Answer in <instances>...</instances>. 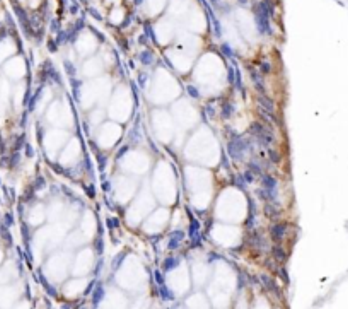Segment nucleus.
I'll use <instances>...</instances> for the list:
<instances>
[{"label":"nucleus","instance_id":"nucleus-7","mask_svg":"<svg viewBox=\"0 0 348 309\" xmlns=\"http://www.w3.org/2000/svg\"><path fill=\"white\" fill-rule=\"evenodd\" d=\"M179 260L178 258H167L166 262H164V270H169L171 267H176L178 265Z\"/></svg>","mask_w":348,"mask_h":309},{"label":"nucleus","instance_id":"nucleus-1","mask_svg":"<svg viewBox=\"0 0 348 309\" xmlns=\"http://www.w3.org/2000/svg\"><path fill=\"white\" fill-rule=\"evenodd\" d=\"M249 150H251L249 149V144L243 139V137L234 135L232 137V140L229 142V154H231V157L236 161H244L246 157H248Z\"/></svg>","mask_w":348,"mask_h":309},{"label":"nucleus","instance_id":"nucleus-10","mask_svg":"<svg viewBox=\"0 0 348 309\" xmlns=\"http://www.w3.org/2000/svg\"><path fill=\"white\" fill-rule=\"evenodd\" d=\"M261 72H263V74H268V72L270 70H272V67H270V63H266V62H263V63H261Z\"/></svg>","mask_w":348,"mask_h":309},{"label":"nucleus","instance_id":"nucleus-4","mask_svg":"<svg viewBox=\"0 0 348 309\" xmlns=\"http://www.w3.org/2000/svg\"><path fill=\"white\" fill-rule=\"evenodd\" d=\"M251 79H253V82H255V85L258 87V91H260L261 94H265V85H263V79H261V75L258 74V72L251 70Z\"/></svg>","mask_w":348,"mask_h":309},{"label":"nucleus","instance_id":"nucleus-11","mask_svg":"<svg viewBox=\"0 0 348 309\" xmlns=\"http://www.w3.org/2000/svg\"><path fill=\"white\" fill-rule=\"evenodd\" d=\"M188 92H190V94L193 96V97H198V92H196L195 87H188Z\"/></svg>","mask_w":348,"mask_h":309},{"label":"nucleus","instance_id":"nucleus-2","mask_svg":"<svg viewBox=\"0 0 348 309\" xmlns=\"http://www.w3.org/2000/svg\"><path fill=\"white\" fill-rule=\"evenodd\" d=\"M261 195L268 202H275L277 197V180L273 176H263V188H261Z\"/></svg>","mask_w":348,"mask_h":309},{"label":"nucleus","instance_id":"nucleus-6","mask_svg":"<svg viewBox=\"0 0 348 309\" xmlns=\"http://www.w3.org/2000/svg\"><path fill=\"white\" fill-rule=\"evenodd\" d=\"M284 234H285V226H284V224H277V226L272 227V236H273V239L280 241V239L284 238Z\"/></svg>","mask_w":348,"mask_h":309},{"label":"nucleus","instance_id":"nucleus-8","mask_svg":"<svg viewBox=\"0 0 348 309\" xmlns=\"http://www.w3.org/2000/svg\"><path fill=\"white\" fill-rule=\"evenodd\" d=\"M232 113H234V106H232V104H229V103H227V104H224V113H222L224 118L231 116Z\"/></svg>","mask_w":348,"mask_h":309},{"label":"nucleus","instance_id":"nucleus-5","mask_svg":"<svg viewBox=\"0 0 348 309\" xmlns=\"http://www.w3.org/2000/svg\"><path fill=\"white\" fill-rule=\"evenodd\" d=\"M258 103H260L261 106H263V108L266 109V111H270V113L275 111V106H273V103H272V101H270L265 94H261L260 97H258Z\"/></svg>","mask_w":348,"mask_h":309},{"label":"nucleus","instance_id":"nucleus-3","mask_svg":"<svg viewBox=\"0 0 348 309\" xmlns=\"http://www.w3.org/2000/svg\"><path fill=\"white\" fill-rule=\"evenodd\" d=\"M251 132H253V135L256 137V140L260 142V144H263V145H270V144H272L273 135H272V132H270L268 128H265V127H261V125L255 123L251 127Z\"/></svg>","mask_w":348,"mask_h":309},{"label":"nucleus","instance_id":"nucleus-9","mask_svg":"<svg viewBox=\"0 0 348 309\" xmlns=\"http://www.w3.org/2000/svg\"><path fill=\"white\" fill-rule=\"evenodd\" d=\"M273 253H275L277 260H285V251H282L280 248H275V250H273Z\"/></svg>","mask_w":348,"mask_h":309}]
</instances>
